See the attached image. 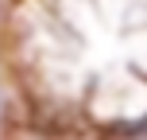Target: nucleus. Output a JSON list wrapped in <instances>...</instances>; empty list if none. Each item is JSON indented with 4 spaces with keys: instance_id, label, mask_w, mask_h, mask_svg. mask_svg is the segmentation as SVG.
Here are the masks:
<instances>
[{
    "instance_id": "f257e3e1",
    "label": "nucleus",
    "mask_w": 147,
    "mask_h": 140,
    "mask_svg": "<svg viewBox=\"0 0 147 140\" xmlns=\"http://www.w3.org/2000/svg\"><path fill=\"white\" fill-rule=\"evenodd\" d=\"M143 132H147V121H143Z\"/></svg>"
}]
</instances>
